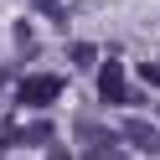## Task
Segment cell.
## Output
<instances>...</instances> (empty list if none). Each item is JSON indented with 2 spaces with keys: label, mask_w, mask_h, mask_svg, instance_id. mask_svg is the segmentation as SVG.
Wrapping results in <instances>:
<instances>
[{
  "label": "cell",
  "mask_w": 160,
  "mask_h": 160,
  "mask_svg": "<svg viewBox=\"0 0 160 160\" xmlns=\"http://www.w3.org/2000/svg\"><path fill=\"white\" fill-rule=\"evenodd\" d=\"M78 160H129V155H124L119 145H98V150H83Z\"/></svg>",
  "instance_id": "5"
},
{
  "label": "cell",
  "mask_w": 160,
  "mask_h": 160,
  "mask_svg": "<svg viewBox=\"0 0 160 160\" xmlns=\"http://www.w3.org/2000/svg\"><path fill=\"white\" fill-rule=\"evenodd\" d=\"M124 139L134 150H160V129L145 124V119H124Z\"/></svg>",
  "instance_id": "3"
},
{
  "label": "cell",
  "mask_w": 160,
  "mask_h": 160,
  "mask_svg": "<svg viewBox=\"0 0 160 160\" xmlns=\"http://www.w3.org/2000/svg\"><path fill=\"white\" fill-rule=\"evenodd\" d=\"M98 98H103V103H129L124 67H119V62H103V67H98Z\"/></svg>",
  "instance_id": "2"
},
{
  "label": "cell",
  "mask_w": 160,
  "mask_h": 160,
  "mask_svg": "<svg viewBox=\"0 0 160 160\" xmlns=\"http://www.w3.org/2000/svg\"><path fill=\"white\" fill-rule=\"evenodd\" d=\"M31 5H36V16H47V21H67V11L57 0H31Z\"/></svg>",
  "instance_id": "6"
},
{
  "label": "cell",
  "mask_w": 160,
  "mask_h": 160,
  "mask_svg": "<svg viewBox=\"0 0 160 160\" xmlns=\"http://www.w3.org/2000/svg\"><path fill=\"white\" fill-rule=\"evenodd\" d=\"M57 93H62V78L42 72V78H26V83H21V93H16V98H21V108H47V103H52Z\"/></svg>",
  "instance_id": "1"
},
{
  "label": "cell",
  "mask_w": 160,
  "mask_h": 160,
  "mask_svg": "<svg viewBox=\"0 0 160 160\" xmlns=\"http://www.w3.org/2000/svg\"><path fill=\"white\" fill-rule=\"evenodd\" d=\"M47 139H52V124L47 119H36L26 129H11V145H47Z\"/></svg>",
  "instance_id": "4"
},
{
  "label": "cell",
  "mask_w": 160,
  "mask_h": 160,
  "mask_svg": "<svg viewBox=\"0 0 160 160\" xmlns=\"http://www.w3.org/2000/svg\"><path fill=\"white\" fill-rule=\"evenodd\" d=\"M139 78H145L150 88H160V62H145V67H139Z\"/></svg>",
  "instance_id": "7"
},
{
  "label": "cell",
  "mask_w": 160,
  "mask_h": 160,
  "mask_svg": "<svg viewBox=\"0 0 160 160\" xmlns=\"http://www.w3.org/2000/svg\"><path fill=\"white\" fill-rule=\"evenodd\" d=\"M72 57H78V67H88V62H93V57H98V52H93V47H88V42H83V47H72Z\"/></svg>",
  "instance_id": "8"
}]
</instances>
